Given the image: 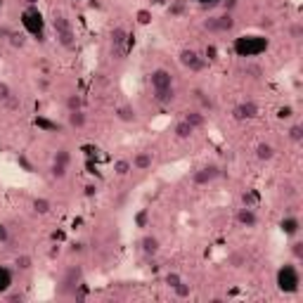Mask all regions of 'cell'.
<instances>
[{"mask_svg": "<svg viewBox=\"0 0 303 303\" xmlns=\"http://www.w3.org/2000/svg\"><path fill=\"white\" fill-rule=\"evenodd\" d=\"M168 0H152V5H166Z\"/></svg>", "mask_w": 303, "mask_h": 303, "instance_id": "41", "label": "cell"}, {"mask_svg": "<svg viewBox=\"0 0 303 303\" xmlns=\"http://www.w3.org/2000/svg\"><path fill=\"white\" fill-rule=\"evenodd\" d=\"M218 178H220V166H218V164H204V166H202V168H196L194 176H192L194 185H199V188L211 185V182H216Z\"/></svg>", "mask_w": 303, "mask_h": 303, "instance_id": "3", "label": "cell"}, {"mask_svg": "<svg viewBox=\"0 0 303 303\" xmlns=\"http://www.w3.org/2000/svg\"><path fill=\"white\" fill-rule=\"evenodd\" d=\"M286 135H289V140L294 144H298L303 140V126L301 124H294V126H289V130H286Z\"/></svg>", "mask_w": 303, "mask_h": 303, "instance_id": "23", "label": "cell"}, {"mask_svg": "<svg viewBox=\"0 0 303 303\" xmlns=\"http://www.w3.org/2000/svg\"><path fill=\"white\" fill-rule=\"evenodd\" d=\"M289 251H292V256H294L296 260H301L303 258V242L294 240V242H292V246H289Z\"/></svg>", "mask_w": 303, "mask_h": 303, "instance_id": "29", "label": "cell"}, {"mask_svg": "<svg viewBox=\"0 0 303 303\" xmlns=\"http://www.w3.org/2000/svg\"><path fill=\"white\" fill-rule=\"evenodd\" d=\"M31 206H34V214H38V216H48L50 214V208H52L50 199H45V196H36Z\"/></svg>", "mask_w": 303, "mask_h": 303, "instance_id": "18", "label": "cell"}, {"mask_svg": "<svg viewBox=\"0 0 303 303\" xmlns=\"http://www.w3.org/2000/svg\"><path fill=\"white\" fill-rule=\"evenodd\" d=\"M64 104H66V112H74V109H83V100H80V95L72 92V95H66Z\"/></svg>", "mask_w": 303, "mask_h": 303, "instance_id": "22", "label": "cell"}, {"mask_svg": "<svg viewBox=\"0 0 303 303\" xmlns=\"http://www.w3.org/2000/svg\"><path fill=\"white\" fill-rule=\"evenodd\" d=\"M52 28H54V36H57V43L62 45L64 50H74L76 48V36H74L72 22L64 17V14H54Z\"/></svg>", "mask_w": 303, "mask_h": 303, "instance_id": "1", "label": "cell"}, {"mask_svg": "<svg viewBox=\"0 0 303 303\" xmlns=\"http://www.w3.org/2000/svg\"><path fill=\"white\" fill-rule=\"evenodd\" d=\"M178 62L185 66V69H190V72H204L206 66V57H202V54L196 52V50H192V48H182L178 52Z\"/></svg>", "mask_w": 303, "mask_h": 303, "instance_id": "2", "label": "cell"}, {"mask_svg": "<svg viewBox=\"0 0 303 303\" xmlns=\"http://www.w3.org/2000/svg\"><path fill=\"white\" fill-rule=\"evenodd\" d=\"M72 251L74 254H80V251H83V244H80V242L78 244H72Z\"/></svg>", "mask_w": 303, "mask_h": 303, "instance_id": "39", "label": "cell"}, {"mask_svg": "<svg viewBox=\"0 0 303 303\" xmlns=\"http://www.w3.org/2000/svg\"><path fill=\"white\" fill-rule=\"evenodd\" d=\"M234 220H237L240 228H256L258 225V216H256V211L251 206H242L234 214Z\"/></svg>", "mask_w": 303, "mask_h": 303, "instance_id": "8", "label": "cell"}, {"mask_svg": "<svg viewBox=\"0 0 303 303\" xmlns=\"http://www.w3.org/2000/svg\"><path fill=\"white\" fill-rule=\"evenodd\" d=\"M80 280H83V268H80V266L66 268V272H64V277H62L60 294L66 296V294H72V292H76V286L80 284Z\"/></svg>", "mask_w": 303, "mask_h": 303, "instance_id": "4", "label": "cell"}, {"mask_svg": "<svg viewBox=\"0 0 303 303\" xmlns=\"http://www.w3.org/2000/svg\"><path fill=\"white\" fill-rule=\"evenodd\" d=\"M66 121H69V126H72V128L80 130V128H86V124H88V114H86L83 109H74V112H69V114H66Z\"/></svg>", "mask_w": 303, "mask_h": 303, "instance_id": "14", "label": "cell"}, {"mask_svg": "<svg viewBox=\"0 0 303 303\" xmlns=\"http://www.w3.org/2000/svg\"><path fill=\"white\" fill-rule=\"evenodd\" d=\"M173 294L178 296V298H190V294H192V286L182 280V282H178V284L173 286Z\"/></svg>", "mask_w": 303, "mask_h": 303, "instance_id": "24", "label": "cell"}, {"mask_svg": "<svg viewBox=\"0 0 303 303\" xmlns=\"http://www.w3.org/2000/svg\"><path fill=\"white\" fill-rule=\"evenodd\" d=\"M161 249V242L156 234H142V240H140V251H142L144 256H156Z\"/></svg>", "mask_w": 303, "mask_h": 303, "instance_id": "9", "label": "cell"}, {"mask_svg": "<svg viewBox=\"0 0 303 303\" xmlns=\"http://www.w3.org/2000/svg\"><path fill=\"white\" fill-rule=\"evenodd\" d=\"M12 95H14V92H12V88H10L5 80H0V104H2V102H8Z\"/></svg>", "mask_w": 303, "mask_h": 303, "instance_id": "30", "label": "cell"}, {"mask_svg": "<svg viewBox=\"0 0 303 303\" xmlns=\"http://www.w3.org/2000/svg\"><path fill=\"white\" fill-rule=\"evenodd\" d=\"M258 104L254 102V100H244V102H240V104H234V109H232V118L234 121H254L256 116H258Z\"/></svg>", "mask_w": 303, "mask_h": 303, "instance_id": "5", "label": "cell"}, {"mask_svg": "<svg viewBox=\"0 0 303 303\" xmlns=\"http://www.w3.org/2000/svg\"><path fill=\"white\" fill-rule=\"evenodd\" d=\"M234 26V19L232 14H220V17H211L204 22V28L206 31H214V34H225Z\"/></svg>", "mask_w": 303, "mask_h": 303, "instance_id": "6", "label": "cell"}, {"mask_svg": "<svg viewBox=\"0 0 303 303\" xmlns=\"http://www.w3.org/2000/svg\"><path fill=\"white\" fill-rule=\"evenodd\" d=\"M228 266H232V268L246 266V254H242V251H232L230 256H228Z\"/></svg>", "mask_w": 303, "mask_h": 303, "instance_id": "21", "label": "cell"}, {"mask_svg": "<svg viewBox=\"0 0 303 303\" xmlns=\"http://www.w3.org/2000/svg\"><path fill=\"white\" fill-rule=\"evenodd\" d=\"M114 116L121 121V124H135V118H138V114H135V109L130 107V104H121V107H116Z\"/></svg>", "mask_w": 303, "mask_h": 303, "instance_id": "16", "label": "cell"}, {"mask_svg": "<svg viewBox=\"0 0 303 303\" xmlns=\"http://www.w3.org/2000/svg\"><path fill=\"white\" fill-rule=\"evenodd\" d=\"M130 164H133L135 170H150L152 164H154V154H152L150 150H140L133 159H130Z\"/></svg>", "mask_w": 303, "mask_h": 303, "instance_id": "10", "label": "cell"}, {"mask_svg": "<svg viewBox=\"0 0 303 303\" xmlns=\"http://www.w3.org/2000/svg\"><path fill=\"white\" fill-rule=\"evenodd\" d=\"M254 154H256V159H258V161L268 164V161L275 159L277 150H275V147H272L270 142H258V144H256V150H254Z\"/></svg>", "mask_w": 303, "mask_h": 303, "instance_id": "12", "label": "cell"}, {"mask_svg": "<svg viewBox=\"0 0 303 303\" xmlns=\"http://www.w3.org/2000/svg\"><path fill=\"white\" fill-rule=\"evenodd\" d=\"M24 43H26V40H24V36H19V34H12V36H10V45H12V48H24Z\"/></svg>", "mask_w": 303, "mask_h": 303, "instance_id": "32", "label": "cell"}, {"mask_svg": "<svg viewBox=\"0 0 303 303\" xmlns=\"http://www.w3.org/2000/svg\"><path fill=\"white\" fill-rule=\"evenodd\" d=\"M289 34H292L294 40H301V38H303V26H301V24H294V26L289 28Z\"/></svg>", "mask_w": 303, "mask_h": 303, "instance_id": "33", "label": "cell"}, {"mask_svg": "<svg viewBox=\"0 0 303 303\" xmlns=\"http://www.w3.org/2000/svg\"><path fill=\"white\" fill-rule=\"evenodd\" d=\"M66 170H69V166H62V164H54L50 166V176H52L54 180H64L66 178Z\"/></svg>", "mask_w": 303, "mask_h": 303, "instance_id": "26", "label": "cell"}, {"mask_svg": "<svg viewBox=\"0 0 303 303\" xmlns=\"http://www.w3.org/2000/svg\"><path fill=\"white\" fill-rule=\"evenodd\" d=\"M292 112H294V109H292L289 104H286V107L280 109V114H277V116H280V118H289V116H292Z\"/></svg>", "mask_w": 303, "mask_h": 303, "instance_id": "36", "label": "cell"}, {"mask_svg": "<svg viewBox=\"0 0 303 303\" xmlns=\"http://www.w3.org/2000/svg\"><path fill=\"white\" fill-rule=\"evenodd\" d=\"M130 170H133V164H130V159H116L114 161V173L118 176V178H126Z\"/></svg>", "mask_w": 303, "mask_h": 303, "instance_id": "19", "label": "cell"}, {"mask_svg": "<svg viewBox=\"0 0 303 303\" xmlns=\"http://www.w3.org/2000/svg\"><path fill=\"white\" fill-rule=\"evenodd\" d=\"M135 225H138V228H147V225H150V211H147V208H140V211L135 214Z\"/></svg>", "mask_w": 303, "mask_h": 303, "instance_id": "28", "label": "cell"}, {"mask_svg": "<svg viewBox=\"0 0 303 303\" xmlns=\"http://www.w3.org/2000/svg\"><path fill=\"white\" fill-rule=\"evenodd\" d=\"M150 86H152V90L170 88V86H173V74H170L168 69H164V66L154 69V72L150 74Z\"/></svg>", "mask_w": 303, "mask_h": 303, "instance_id": "7", "label": "cell"}, {"mask_svg": "<svg viewBox=\"0 0 303 303\" xmlns=\"http://www.w3.org/2000/svg\"><path fill=\"white\" fill-rule=\"evenodd\" d=\"M22 298H24L22 294H10V296H8V301H22Z\"/></svg>", "mask_w": 303, "mask_h": 303, "instance_id": "40", "label": "cell"}, {"mask_svg": "<svg viewBox=\"0 0 303 303\" xmlns=\"http://www.w3.org/2000/svg\"><path fill=\"white\" fill-rule=\"evenodd\" d=\"M95 192H98L95 185H86V196H95Z\"/></svg>", "mask_w": 303, "mask_h": 303, "instance_id": "38", "label": "cell"}, {"mask_svg": "<svg viewBox=\"0 0 303 303\" xmlns=\"http://www.w3.org/2000/svg\"><path fill=\"white\" fill-rule=\"evenodd\" d=\"M178 282H182V277H180L178 272H168V275H166V284H168L170 289H173V286L178 284Z\"/></svg>", "mask_w": 303, "mask_h": 303, "instance_id": "31", "label": "cell"}, {"mask_svg": "<svg viewBox=\"0 0 303 303\" xmlns=\"http://www.w3.org/2000/svg\"><path fill=\"white\" fill-rule=\"evenodd\" d=\"M52 161H54V164H62V166H69V164H72V152L62 147V150L54 152V159Z\"/></svg>", "mask_w": 303, "mask_h": 303, "instance_id": "25", "label": "cell"}, {"mask_svg": "<svg viewBox=\"0 0 303 303\" xmlns=\"http://www.w3.org/2000/svg\"><path fill=\"white\" fill-rule=\"evenodd\" d=\"M196 98L202 100V104H204V107H214V104H211V100L206 98V95H204V92H202V90H196Z\"/></svg>", "mask_w": 303, "mask_h": 303, "instance_id": "35", "label": "cell"}, {"mask_svg": "<svg viewBox=\"0 0 303 303\" xmlns=\"http://www.w3.org/2000/svg\"><path fill=\"white\" fill-rule=\"evenodd\" d=\"M135 19H138V24H140V26H147V24H152V10H147V8L138 10V12H135Z\"/></svg>", "mask_w": 303, "mask_h": 303, "instance_id": "27", "label": "cell"}, {"mask_svg": "<svg viewBox=\"0 0 303 303\" xmlns=\"http://www.w3.org/2000/svg\"><path fill=\"white\" fill-rule=\"evenodd\" d=\"M182 8H185V2H182V0H178V2L170 8V14H180V12H182Z\"/></svg>", "mask_w": 303, "mask_h": 303, "instance_id": "37", "label": "cell"}, {"mask_svg": "<svg viewBox=\"0 0 303 303\" xmlns=\"http://www.w3.org/2000/svg\"><path fill=\"white\" fill-rule=\"evenodd\" d=\"M182 118H185V121H188V124L192 126L194 130H199V128H204V126H206V116L202 114V112H196V109L188 112V114L182 116Z\"/></svg>", "mask_w": 303, "mask_h": 303, "instance_id": "17", "label": "cell"}, {"mask_svg": "<svg viewBox=\"0 0 303 303\" xmlns=\"http://www.w3.org/2000/svg\"><path fill=\"white\" fill-rule=\"evenodd\" d=\"M152 100L161 104V107H168L170 102L176 100V88L170 86V88H161V90H152Z\"/></svg>", "mask_w": 303, "mask_h": 303, "instance_id": "11", "label": "cell"}, {"mask_svg": "<svg viewBox=\"0 0 303 303\" xmlns=\"http://www.w3.org/2000/svg\"><path fill=\"white\" fill-rule=\"evenodd\" d=\"M126 38H128V31H126L124 26H114V28H112V48H114L118 54L124 52Z\"/></svg>", "mask_w": 303, "mask_h": 303, "instance_id": "13", "label": "cell"}, {"mask_svg": "<svg viewBox=\"0 0 303 303\" xmlns=\"http://www.w3.org/2000/svg\"><path fill=\"white\" fill-rule=\"evenodd\" d=\"M8 242H10L8 228H5V225H0V244H8Z\"/></svg>", "mask_w": 303, "mask_h": 303, "instance_id": "34", "label": "cell"}, {"mask_svg": "<svg viewBox=\"0 0 303 303\" xmlns=\"http://www.w3.org/2000/svg\"><path fill=\"white\" fill-rule=\"evenodd\" d=\"M14 268H17L19 272H28V270L34 268V258H31V256H26V254H22V256H17V258H14Z\"/></svg>", "mask_w": 303, "mask_h": 303, "instance_id": "20", "label": "cell"}, {"mask_svg": "<svg viewBox=\"0 0 303 303\" xmlns=\"http://www.w3.org/2000/svg\"><path fill=\"white\" fill-rule=\"evenodd\" d=\"M173 135H176V140H190V138L194 135V128H192L185 118H180L178 124L173 126Z\"/></svg>", "mask_w": 303, "mask_h": 303, "instance_id": "15", "label": "cell"}]
</instances>
